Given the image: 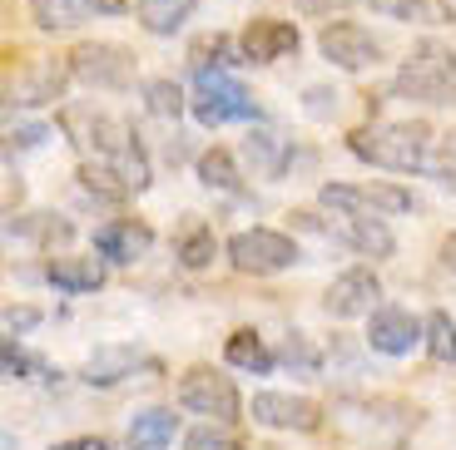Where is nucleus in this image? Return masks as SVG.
<instances>
[{"label":"nucleus","mask_w":456,"mask_h":450,"mask_svg":"<svg viewBox=\"0 0 456 450\" xmlns=\"http://www.w3.org/2000/svg\"><path fill=\"white\" fill-rule=\"evenodd\" d=\"M50 139V129L45 125H25V129H11V149L20 144V149H35V144H45Z\"/></svg>","instance_id":"36"},{"label":"nucleus","mask_w":456,"mask_h":450,"mask_svg":"<svg viewBox=\"0 0 456 450\" xmlns=\"http://www.w3.org/2000/svg\"><path fill=\"white\" fill-rule=\"evenodd\" d=\"M303 45V35H297L293 20H278V15H258V20H248V30H243L239 50L248 65H273V60L293 55V50Z\"/></svg>","instance_id":"13"},{"label":"nucleus","mask_w":456,"mask_h":450,"mask_svg":"<svg viewBox=\"0 0 456 450\" xmlns=\"http://www.w3.org/2000/svg\"><path fill=\"white\" fill-rule=\"evenodd\" d=\"M228 262L248 277H273V272L297 262V243L278 228H243L228 237Z\"/></svg>","instance_id":"5"},{"label":"nucleus","mask_w":456,"mask_h":450,"mask_svg":"<svg viewBox=\"0 0 456 450\" xmlns=\"http://www.w3.org/2000/svg\"><path fill=\"white\" fill-rule=\"evenodd\" d=\"M422 337H427V322H417V317L397 302H382V307L367 312V347L382 351V357H407Z\"/></svg>","instance_id":"9"},{"label":"nucleus","mask_w":456,"mask_h":450,"mask_svg":"<svg viewBox=\"0 0 456 450\" xmlns=\"http://www.w3.org/2000/svg\"><path fill=\"white\" fill-rule=\"evenodd\" d=\"M442 262H446V268L456 272V233H452V237H446V243H442Z\"/></svg>","instance_id":"38"},{"label":"nucleus","mask_w":456,"mask_h":450,"mask_svg":"<svg viewBox=\"0 0 456 450\" xmlns=\"http://www.w3.org/2000/svg\"><path fill=\"white\" fill-rule=\"evenodd\" d=\"M278 361H283V366H297L303 376H313L322 357H318V347H313V342L303 337V332H293V337L283 342V351H278Z\"/></svg>","instance_id":"33"},{"label":"nucleus","mask_w":456,"mask_h":450,"mask_svg":"<svg viewBox=\"0 0 456 450\" xmlns=\"http://www.w3.org/2000/svg\"><path fill=\"white\" fill-rule=\"evenodd\" d=\"M65 65H55V60H35V65H25V75H15L11 84H5V100L20 104V109H35V104H55L60 90H65Z\"/></svg>","instance_id":"16"},{"label":"nucleus","mask_w":456,"mask_h":450,"mask_svg":"<svg viewBox=\"0 0 456 450\" xmlns=\"http://www.w3.org/2000/svg\"><path fill=\"white\" fill-rule=\"evenodd\" d=\"M144 109L154 114V119H164V125H174L183 114V90L174 84V79H149L144 84Z\"/></svg>","instance_id":"30"},{"label":"nucleus","mask_w":456,"mask_h":450,"mask_svg":"<svg viewBox=\"0 0 456 450\" xmlns=\"http://www.w3.org/2000/svg\"><path fill=\"white\" fill-rule=\"evenodd\" d=\"M45 282L55 287V293H69V297L100 293L104 287V262L100 258H55L45 268Z\"/></svg>","instance_id":"19"},{"label":"nucleus","mask_w":456,"mask_h":450,"mask_svg":"<svg viewBox=\"0 0 456 450\" xmlns=\"http://www.w3.org/2000/svg\"><path fill=\"white\" fill-rule=\"evenodd\" d=\"M318 50H322V60H332L338 69H367L382 55L372 30H362L357 20H328L318 30Z\"/></svg>","instance_id":"11"},{"label":"nucleus","mask_w":456,"mask_h":450,"mask_svg":"<svg viewBox=\"0 0 456 450\" xmlns=\"http://www.w3.org/2000/svg\"><path fill=\"white\" fill-rule=\"evenodd\" d=\"M69 75L90 84V90H129L134 84V55L119 45H80L69 55Z\"/></svg>","instance_id":"8"},{"label":"nucleus","mask_w":456,"mask_h":450,"mask_svg":"<svg viewBox=\"0 0 456 450\" xmlns=\"http://www.w3.org/2000/svg\"><path fill=\"white\" fill-rule=\"evenodd\" d=\"M179 406H183V411H194V416H204V421H218V426H233V421L243 416L239 386L228 382L224 372H214V366H194V372H183Z\"/></svg>","instance_id":"6"},{"label":"nucleus","mask_w":456,"mask_h":450,"mask_svg":"<svg viewBox=\"0 0 456 450\" xmlns=\"http://www.w3.org/2000/svg\"><path fill=\"white\" fill-rule=\"evenodd\" d=\"M55 450H114L110 440H94V436H80V440H60Z\"/></svg>","instance_id":"37"},{"label":"nucleus","mask_w":456,"mask_h":450,"mask_svg":"<svg viewBox=\"0 0 456 450\" xmlns=\"http://www.w3.org/2000/svg\"><path fill=\"white\" fill-rule=\"evenodd\" d=\"M347 149H353L362 164L372 169H392V173H417L432 154V129L417 125V119H397V125H362L347 134Z\"/></svg>","instance_id":"2"},{"label":"nucleus","mask_w":456,"mask_h":450,"mask_svg":"<svg viewBox=\"0 0 456 450\" xmlns=\"http://www.w3.org/2000/svg\"><path fill=\"white\" fill-rule=\"evenodd\" d=\"M218 421H208V426H199L194 436H189V450H228V436L224 430H214Z\"/></svg>","instance_id":"35"},{"label":"nucleus","mask_w":456,"mask_h":450,"mask_svg":"<svg viewBox=\"0 0 456 450\" xmlns=\"http://www.w3.org/2000/svg\"><path fill=\"white\" fill-rule=\"evenodd\" d=\"M199 183H204V189H218V193H239L243 173L233 169V154H228V149H208V154H199Z\"/></svg>","instance_id":"25"},{"label":"nucleus","mask_w":456,"mask_h":450,"mask_svg":"<svg viewBox=\"0 0 456 450\" xmlns=\"http://www.w3.org/2000/svg\"><path fill=\"white\" fill-rule=\"evenodd\" d=\"M189 65L194 69H218V65H248V60H239L233 55V40H228L224 30H208V35H199L194 45H189Z\"/></svg>","instance_id":"26"},{"label":"nucleus","mask_w":456,"mask_h":450,"mask_svg":"<svg viewBox=\"0 0 456 450\" xmlns=\"http://www.w3.org/2000/svg\"><path fill=\"white\" fill-rule=\"evenodd\" d=\"M139 366L159 372V361L144 357L139 347H129V342H104V347H94L90 357H85V382L90 386H114V382H125V376H134Z\"/></svg>","instance_id":"15"},{"label":"nucleus","mask_w":456,"mask_h":450,"mask_svg":"<svg viewBox=\"0 0 456 450\" xmlns=\"http://www.w3.org/2000/svg\"><path fill=\"white\" fill-rule=\"evenodd\" d=\"M377 15L387 20H407V25H452L456 11L446 0H367Z\"/></svg>","instance_id":"20"},{"label":"nucleus","mask_w":456,"mask_h":450,"mask_svg":"<svg viewBox=\"0 0 456 450\" xmlns=\"http://www.w3.org/2000/svg\"><path fill=\"white\" fill-rule=\"evenodd\" d=\"M253 421L268 430H297V436H313L322 426V406L308 396H288V391H258L253 396Z\"/></svg>","instance_id":"10"},{"label":"nucleus","mask_w":456,"mask_h":450,"mask_svg":"<svg viewBox=\"0 0 456 450\" xmlns=\"http://www.w3.org/2000/svg\"><path fill=\"white\" fill-rule=\"evenodd\" d=\"M338 237L347 243V248H357L362 258H392V248H397V237H392V228L382 223L377 213H342Z\"/></svg>","instance_id":"18"},{"label":"nucleus","mask_w":456,"mask_h":450,"mask_svg":"<svg viewBox=\"0 0 456 450\" xmlns=\"http://www.w3.org/2000/svg\"><path fill=\"white\" fill-rule=\"evenodd\" d=\"M397 94L402 100H417V104H436L456 109V50L442 45V40H422V45L407 55V65L397 69Z\"/></svg>","instance_id":"3"},{"label":"nucleus","mask_w":456,"mask_h":450,"mask_svg":"<svg viewBox=\"0 0 456 450\" xmlns=\"http://www.w3.org/2000/svg\"><path fill=\"white\" fill-rule=\"evenodd\" d=\"M224 357H228V366H239V372H253V376H263V372H273V366H278V357H273L268 347H263V337H258V332H248V326L228 337Z\"/></svg>","instance_id":"23"},{"label":"nucleus","mask_w":456,"mask_h":450,"mask_svg":"<svg viewBox=\"0 0 456 450\" xmlns=\"http://www.w3.org/2000/svg\"><path fill=\"white\" fill-rule=\"evenodd\" d=\"M199 0H139V20L149 35H174L189 15H194Z\"/></svg>","instance_id":"24"},{"label":"nucleus","mask_w":456,"mask_h":450,"mask_svg":"<svg viewBox=\"0 0 456 450\" xmlns=\"http://www.w3.org/2000/svg\"><path fill=\"white\" fill-rule=\"evenodd\" d=\"M5 233L11 237H35V243H69V233H75V228L65 223V218H50V213H35V218H11V223H5Z\"/></svg>","instance_id":"29"},{"label":"nucleus","mask_w":456,"mask_h":450,"mask_svg":"<svg viewBox=\"0 0 456 450\" xmlns=\"http://www.w3.org/2000/svg\"><path fill=\"white\" fill-rule=\"evenodd\" d=\"M45 322V312L40 307H11L5 312V337H20V332H30V326Z\"/></svg>","instance_id":"34"},{"label":"nucleus","mask_w":456,"mask_h":450,"mask_svg":"<svg viewBox=\"0 0 456 450\" xmlns=\"http://www.w3.org/2000/svg\"><path fill=\"white\" fill-rule=\"evenodd\" d=\"M129 0H30V15L40 30H75L100 15H125Z\"/></svg>","instance_id":"14"},{"label":"nucleus","mask_w":456,"mask_h":450,"mask_svg":"<svg viewBox=\"0 0 456 450\" xmlns=\"http://www.w3.org/2000/svg\"><path fill=\"white\" fill-rule=\"evenodd\" d=\"M65 129L75 134V144L90 149L100 164L125 173V183L134 193L149 189V158H144V144L134 139V129L125 119H114L104 109H65Z\"/></svg>","instance_id":"1"},{"label":"nucleus","mask_w":456,"mask_h":450,"mask_svg":"<svg viewBox=\"0 0 456 450\" xmlns=\"http://www.w3.org/2000/svg\"><path fill=\"white\" fill-rule=\"evenodd\" d=\"M382 297L377 287V272L372 268H347L338 282H332L328 293H322V312L338 317V322H353V317H367Z\"/></svg>","instance_id":"12"},{"label":"nucleus","mask_w":456,"mask_h":450,"mask_svg":"<svg viewBox=\"0 0 456 450\" xmlns=\"http://www.w3.org/2000/svg\"><path fill=\"white\" fill-rule=\"evenodd\" d=\"M94 248L110 262H139L154 248V233H149L139 218H114V223H104L100 233H94Z\"/></svg>","instance_id":"17"},{"label":"nucleus","mask_w":456,"mask_h":450,"mask_svg":"<svg viewBox=\"0 0 456 450\" xmlns=\"http://www.w3.org/2000/svg\"><path fill=\"white\" fill-rule=\"evenodd\" d=\"M214 228L208 223H199V218H189V223H183V233H179V262L183 268H208V262H214Z\"/></svg>","instance_id":"28"},{"label":"nucleus","mask_w":456,"mask_h":450,"mask_svg":"<svg viewBox=\"0 0 456 450\" xmlns=\"http://www.w3.org/2000/svg\"><path fill=\"white\" fill-rule=\"evenodd\" d=\"M189 109H194V119L204 129L233 125V119H243V125H248V119H263L258 100H253L224 65L218 69H194V104H189Z\"/></svg>","instance_id":"4"},{"label":"nucleus","mask_w":456,"mask_h":450,"mask_svg":"<svg viewBox=\"0 0 456 450\" xmlns=\"http://www.w3.org/2000/svg\"><path fill=\"white\" fill-rule=\"evenodd\" d=\"M174 430H179V416H174V411H159V406H149V411H139V416L129 421V446L134 450H164L174 440Z\"/></svg>","instance_id":"21"},{"label":"nucleus","mask_w":456,"mask_h":450,"mask_svg":"<svg viewBox=\"0 0 456 450\" xmlns=\"http://www.w3.org/2000/svg\"><path fill=\"white\" fill-rule=\"evenodd\" d=\"M288 139L283 134H268V129H258V134H248L243 139V158L253 164V173H263V179H278L283 173V164H288Z\"/></svg>","instance_id":"22"},{"label":"nucleus","mask_w":456,"mask_h":450,"mask_svg":"<svg viewBox=\"0 0 456 450\" xmlns=\"http://www.w3.org/2000/svg\"><path fill=\"white\" fill-rule=\"evenodd\" d=\"M0 366H5V376L11 382H45L50 366L40 357H30L25 347H15V337H5V351H0Z\"/></svg>","instance_id":"32"},{"label":"nucleus","mask_w":456,"mask_h":450,"mask_svg":"<svg viewBox=\"0 0 456 450\" xmlns=\"http://www.w3.org/2000/svg\"><path fill=\"white\" fill-rule=\"evenodd\" d=\"M422 347H427V357L432 361H456V322L446 312H432L427 317V337H422Z\"/></svg>","instance_id":"31"},{"label":"nucleus","mask_w":456,"mask_h":450,"mask_svg":"<svg viewBox=\"0 0 456 450\" xmlns=\"http://www.w3.org/2000/svg\"><path fill=\"white\" fill-rule=\"evenodd\" d=\"M322 208L332 213H377V218H392V213H411L417 198L397 183H322Z\"/></svg>","instance_id":"7"},{"label":"nucleus","mask_w":456,"mask_h":450,"mask_svg":"<svg viewBox=\"0 0 456 450\" xmlns=\"http://www.w3.org/2000/svg\"><path fill=\"white\" fill-rule=\"evenodd\" d=\"M80 189L90 193V198H104V203H125L129 193H134L125 183V173L110 169V164H85V169H80Z\"/></svg>","instance_id":"27"}]
</instances>
